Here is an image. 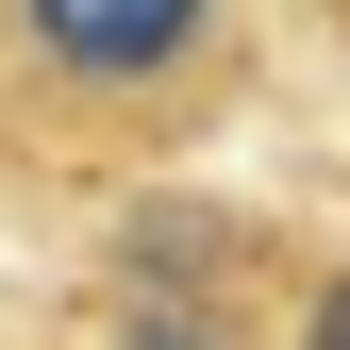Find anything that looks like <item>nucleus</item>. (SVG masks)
<instances>
[{
  "instance_id": "nucleus-3",
  "label": "nucleus",
  "mask_w": 350,
  "mask_h": 350,
  "mask_svg": "<svg viewBox=\"0 0 350 350\" xmlns=\"http://www.w3.org/2000/svg\"><path fill=\"white\" fill-rule=\"evenodd\" d=\"M134 350H217V334H200V317H134Z\"/></svg>"
},
{
  "instance_id": "nucleus-1",
  "label": "nucleus",
  "mask_w": 350,
  "mask_h": 350,
  "mask_svg": "<svg viewBox=\"0 0 350 350\" xmlns=\"http://www.w3.org/2000/svg\"><path fill=\"white\" fill-rule=\"evenodd\" d=\"M17 17H33V51L83 67V83H150V67H184V51H200L217 0H17Z\"/></svg>"
},
{
  "instance_id": "nucleus-2",
  "label": "nucleus",
  "mask_w": 350,
  "mask_h": 350,
  "mask_svg": "<svg viewBox=\"0 0 350 350\" xmlns=\"http://www.w3.org/2000/svg\"><path fill=\"white\" fill-rule=\"evenodd\" d=\"M300 350H350V267L317 284V317H300Z\"/></svg>"
}]
</instances>
